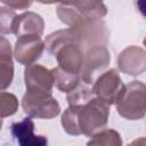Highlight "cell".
I'll use <instances>...</instances> for the list:
<instances>
[{
  "mask_svg": "<svg viewBox=\"0 0 146 146\" xmlns=\"http://www.w3.org/2000/svg\"><path fill=\"white\" fill-rule=\"evenodd\" d=\"M57 14L62 22L67 24H82L105 16L106 6L99 1L60 2L57 6Z\"/></svg>",
  "mask_w": 146,
  "mask_h": 146,
  "instance_id": "obj_1",
  "label": "cell"
},
{
  "mask_svg": "<svg viewBox=\"0 0 146 146\" xmlns=\"http://www.w3.org/2000/svg\"><path fill=\"white\" fill-rule=\"evenodd\" d=\"M135 5L138 9V11L141 14V16L144 18H146V0H138L135 1Z\"/></svg>",
  "mask_w": 146,
  "mask_h": 146,
  "instance_id": "obj_5",
  "label": "cell"
},
{
  "mask_svg": "<svg viewBox=\"0 0 146 146\" xmlns=\"http://www.w3.org/2000/svg\"><path fill=\"white\" fill-rule=\"evenodd\" d=\"M122 115L131 119L140 117L146 111V87L140 83L129 86L128 96L119 107Z\"/></svg>",
  "mask_w": 146,
  "mask_h": 146,
  "instance_id": "obj_2",
  "label": "cell"
},
{
  "mask_svg": "<svg viewBox=\"0 0 146 146\" xmlns=\"http://www.w3.org/2000/svg\"><path fill=\"white\" fill-rule=\"evenodd\" d=\"M1 2H2V5H6V6H8V8H11V9H26L32 5L31 1H6V0H2Z\"/></svg>",
  "mask_w": 146,
  "mask_h": 146,
  "instance_id": "obj_4",
  "label": "cell"
},
{
  "mask_svg": "<svg viewBox=\"0 0 146 146\" xmlns=\"http://www.w3.org/2000/svg\"><path fill=\"white\" fill-rule=\"evenodd\" d=\"M10 131L18 146H48L47 137L34 135V123L30 117L13 123Z\"/></svg>",
  "mask_w": 146,
  "mask_h": 146,
  "instance_id": "obj_3",
  "label": "cell"
},
{
  "mask_svg": "<svg viewBox=\"0 0 146 146\" xmlns=\"http://www.w3.org/2000/svg\"><path fill=\"white\" fill-rule=\"evenodd\" d=\"M130 146H146V139H140L138 141H135Z\"/></svg>",
  "mask_w": 146,
  "mask_h": 146,
  "instance_id": "obj_6",
  "label": "cell"
},
{
  "mask_svg": "<svg viewBox=\"0 0 146 146\" xmlns=\"http://www.w3.org/2000/svg\"><path fill=\"white\" fill-rule=\"evenodd\" d=\"M144 42H145V44H146V39H145V41H144Z\"/></svg>",
  "mask_w": 146,
  "mask_h": 146,
  "instance_id": "obj_7",
  "label": "cell"
}]
</instances>
